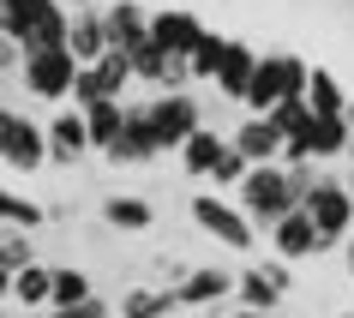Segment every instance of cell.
<instances>
[{
	"instance_id": "cell-14",
	"label": "cell",
	"mask_w": 354,
	"mask_h": 318,
	"mask_svg": "<svg viewBox=\"0 0 354 318\" xmlns=\"http://www.w3.org/2000/svg\"><path fill=\"white\" fill-rule=\"evenodd\" d=\"M78 55V66H96V60L109 55L114 42H109V6H78L73 12V42H66Z\"/></svg>"
},
{
	"instance_id": "cell-32",
	"label": "cell",
	"mask_w": 354,
	"mask_h": 318,
	"mask_svg": "<svg viewBox=\"0 0 354 318\" xmlns=\"http://www.w3.org/2000/svg\"><path fill=\"white\" fill-rule=\"evenodd\" d=\"M37 318H109V306L91 294L84 306H48V312H37Z\"/></svg>"
},
{
	"instance_id": "cell-28",
	"label": "cell",
	"mask_w": 354,
	"mask_h": 318,
	"mask_svg": "<svg viewBox=\"0 0 354 318\" xmlns=\"http://www.w3.org/2000/svg\"><path fill=\"white\" fill-rule=\"evenodd\" d=\"M91 288V270H73V264H55V306H84Z\"/></svg>"
},
{
	"instance_id": "cell-18",
	"label": "cell",
	"mask_w": 354,
	"mask_h": 318,
	"mask_svg": "<svg viewBox=\"0 0 354 318\" xmlns=\"http://www.w3.org/2000/svg\"><path fill=\"white\" fill-rule=\"evenodd\" d=\"M223 150H228L223 132H216V127H198L187 144H180V169L198 174V180H210V174H216V162H223Z\"/></svg>"
},
{
	"instance_id": "cell-15",
	"label": "cell",
	"mask_w": 354,
	"mask_h": 318,
	"mask_svg": "<svg viewBox=\"0 0 354 318\" xmlns=\"http://www.w3.org/2000/svg\"><path fill=\"white\" fill-rule=\"evenodd\" d=\"M259 48L252 42H241V37H228V55H223V66H216V91L228 96V102H246V91H252V73H259Z\"/></svg>"
},
{
	"instance_id": "cell-22",
	"label": "cell",
	"mask_w": 354,
	"mask_h": 318,
	"mask_svg": "<svg viewBox=\"0 0 354 318\" xmlns=\"http://www.w3.org/2000/svg\"><path fill=\"white\" fill-rule=\"evenodd\" d=\"M348 114H318L313 120V132H306V138H313V162H330V156H348Z\"/></svg>"
},
{
	"instance_id": "cell-24",
	"label": "cell",
	"mask_w": 354,
	"mask_h": 318,
	"mask_svg": "<svg viewBox=\"0 0 354 318\" xmlns=\"http://www.w3.org/2000/svg\"><path fill=\"white\" fill-rule=\"evenodd\" d=\"M306 102H313L318 114H348V91H342V78L330 73V66H313V84H306Z\"/></svg>"
},
{
	"instance_id": "cell-35",
	"label": "cell",
	"mask_w": 354,
	"mask_h": 318,
	"mask_svg": "<svg viewBox=\"0 0 354 318\" xmlns=\"http://www.w3.org/2000/svg\"><path fill=\"white\" fill-rule=\"evenodd\" d=\"M66 6H96V0H66Z\"/></svg>"
},
{
	"instance_id": "cell-12",
	"label": "cell",
	"mask_w": 354,
	"mask_h": 318,
	"mask_svg": "<svg viewBox=\"0 0 354 318\" xmlns=\"http://www.w3.org/2000/svg\"><path fill=\"white\" fill-rule=\"evenodd\" d=\"M228 138H234V150H241L252 169H259V162H282V144H288V138H282V127L270 120V114H246Z\"/></svg>"
},
{
	"instance_id": "cell-7",
	"label": "cell",
	"mask_w": 354,
	"mask_h": 318,
	"mask_svg": "<svg viewBox=\"0 0 354 318\" xmlns=\"http://www.w3.org/2000/svg\"><path fill=\"white\" fill-rule=\"evenodd\" d=\"M306 216L318 223V234H324V246H342L354 234V192H348V180H318V192L306 198Z\"/></svg>"
},
{
	"instance_id": "cell-26",
	"label": "cell",
	"mask_w": 354,
	"mask_h": 318,
	"mask_svg": "<svg viewBox=\"0 0 354 318\" xmlns=\"http://www.w3.org/2000/svg\"><path fill=\"white\" fill-rule=\"evenodd\" d=\"M223 55H228V37H223V30H205V42H198V48L187 55V73H192V78H210V84H216V66H223Z\"/></svg>"
},
{
	"instance_id": "cell-31",
	"label": "cell",
	"mask_w": 354,
	"mask_h": 318,
	"mask_svg": "<svg viewBox=\"0 0 354 318\" xmlns=\"http://www.w3.org/2000/svg\"><path fill=\"white\" fill-rule=\"evenodd\" d=\"M246 174H252V162H246L241 150H234V138H228V150H223V162H216V174H210V187H216V192H228V187H241Z\"/></svg>"
},
{
	"instance_id": "cell-13",
	"label": "cell",
	"mask_w": 354,
	"mask_h": 318,
	"mask_svg": "<svg viewBox=\"0 0 354 318\" xmlns=\"http://www.w3.org/2000/svg\"><path fill=\"white\" fill-rule=\"evenodd\" d=\"M295 288V277L282 270V264H246L241 270V306H252V312H277V300Z\"/></svg>"
},
{
	"instance_id": "cell-21",
	"label": "cell",
	"mask_w": 354,
	"mask_h": 318,
	"mask_svg": "<svg viewBox=\"0 0 354 318\" xmlns=\"http://www.w3.org/2000/svg\"><path fill=\"white\" fill-rule=\"evenodd\" d=\"M102 223H109L114 234H145V228L156 223V210H150V198H127V192H114V198H102Z\"/></svg>"
},
{
	"instance_id": "cell-2",
	"label": "cell",
	"mask_w": 354,
	"mask_h": 318,
	"mask_svg": "<svg viewBox=\"0 0 354 318\" xmlns=\"http://www.w3.org/2000/svg\"><path fill=\"white\" fill-rule=\"evenodd\" d=\"M306 84H313V66L300 55H264L252 73V91H246V114H270L288 96H306Z\"/></svg>"
},
{
	"instance_id": "cell-8",
	"label": "cell",
	"mask_w": 354,
	"mask_h": 318,
	"mask_svg": "<svg viewBox=\"0 0 354 318\" xmlns=\"http://www.w3.org/2000/svg\"><path fill=\"white\" fill-rule=\"evenodd\" d=\"M234 288H241L234 270H223V264H192L187 277L174 282V300H180V312H187V306H223Z\"/></svg>"
},
{
	"instance_id": "cell-34",
	"label": "cell",
	"mask_w": 354,
	"mask_h": 318,
	"mask_svg": "<svg viewBox=\"0 0 354 318\" xmlns=\"http://www.w3.org/2000/svg\"><path fill=\"white\" fill-rule=\"evenodd\" d=\"M348 127H354V109H348ZM348 156H354V132H348Z\"/></svg>"
},
{
	"instance_id": "cell-30",
	"label": "cell",
	"mask_w": 354,
	"mask_h": 318,
	"mask_svg": "<svg viewBox=\"0 0 354 318\" xmlns=\"http://www.w3.org/2000/svg\"><path fill=\"white\" fill-rule=\"evenodd\" d=\"M0 264H6V282L37 264V252H30V234H24V228H6V241H0Z\"/></svg>"
},
{
	"instance_id": "cell-9",
	"label": "cell",
	"mask_w": 354,
	"mask_h": 318,
	"mask_svg": "<svg viewBox=\"0 0 354 318\" xmlns=\"http://www.w3.org/2000/svg\"><path fill=\"white\" fill-rule=\"evenodd\" d=\"M91 150L96 144H91V127H84V109L66 102V109L48 120V156H55V169H78Z\"/></svg>"
},
{
	"instance_id": "cell-4",
	"label": "cell",
	"mask_w": 354,
	"mask_h": 318,
	"mask_svg": "<svg viewBox=\"0 0 354 318\" xmlns=\"http://www.w3.org/2000/svg\"><path fill=\"white\" fill-rule=\"evenodd\" d=\"M0 162L12 174L48 169V162H55V156H48V120H30V114L6 109L0 114Z\"/></svg>"
},
{
	"instance_id": "cell-36",
	"label": "cell",
	"mask_w": 354,
	"mask_h": 318,
	"mask_svg": "<svg viewBox=\"0 0 354 318\" xmlns=\"http://www.w3.org/2000/svg\"><path fill=\"white\" fill-rule=\"evenodd\" d=\"M348 192H354V174H348Z\"/></svg>"
},
{
	"instance_id": "cell-19",
	"label": "cell",
	"mask_w": 354,
	"mask_h": 318,
	"mask_svg": "<svg viewBox=\"0 0 354 318\" xmlns=\"http://www.w3.org/2000/svg\"><path fill=\"white\" fill-rule=\"evenodd\" d=\"M127 120H132V109H127V102H91V109H84L91 144L102 150V156H109V150L120 144V138H127Z\"/></svg>"
},
{
	"instance_id": "cell-20",
	"label": "cell",
	"mask_w": 354,
	"mask_h": 318,
	"mask_svg": "<svg viewBox=\"0 0 354 318\" xmlns=\"http://www.w3.org/2000/svg\"><path fill=\"white\" fill-rule=\"evenodd\" d=\"M6 288H12V300H19L24 312H48V306H55V264H30V270H19Z\"/></svg>"
},
{
	"instance_id": "cell-11",
	"label": "cell",
	"mask_w": 354,
	"mask_h": 318,
	"mask_svg": "<svg viewBox=\"0 0 354 318\" xmlns=\"http://www.w3.org/2000/svg\"><path fill=\"white\" fill-rule=\"evenodd\" d=\"M270 246H277V259H282V264H300V259L330 252V246H324V234H318V223L306 216V210H288V216L270 228Z\"/></svg>"
},
{
	"instance_id": "cell-10",
	"label": "cell",
	"mask_w": 354,
	"mask_h": 318,
	"mask_svg": "<svg viewBox=\"0 0 354 318\" xmlns=\"http://www.w3.org/2000/svg\"><path fill=\"white\" fill-rule=\"evenodd\" d=\"M150 42L187 60L192 48L205 42V19H198V12H187V6H162V12H150Z\"/></svg>"
},
{
	"instance_id": "cell-27",
	"label": "cell",
	"mask_w": 354,
	"mask_h": 318,
	"mask_svg": "<svg viewBox=\"0 0 354 318\" xmlns=\"http://www.w3.org/2000/svg\"><path fill=\"white\" fill-rule=\"evenodd\" d=\"M0 210H6V228H24V234H37V228L48 223V205L24 198V192H6V198H0Z\"/></svg>"
},
{
	"instance_id": "cell-1",
	"label": "cell",
	"mask_w": 354,
	"mask_h": 318,
	"mask_svg": "<svg viewBox=\"0 0 354 318\" xmlns=\"http://www.w3.org/2000/svg\"><path fill=\"white\" fill-rule=\"evenodd\" d=\"M234 192H241V210H246V216H252L259 228H277L288 210H300L295 180H288V169H282V162H259V169L246 174Z\"/></svg>"
},
{
	"instance_id": "cell-3",
	"label": "cell",
	"mask_w": 354,
	"mask_h": 318,
	"mask_svg": "<svg viewBox=\"0 0 354 318\" xmlns=\"http://www.w3.org/2000/svg\"><path fill=\"white\" fill-rule=\"evenodd\" d=\"M78 55L73 48H24V91L37 102H73V84H78Z\"/></svg>"
},
{
	"instance_id": "cell-5",
	"label": "cell",
	"mask_w": 354,
	"mask_h": 318,
	"mask_svg": "<svg viewBox=\"0 0 354 318\" xmlns=\"http://www.w3.org/2000/svg\"><path fill=\"white\" fill-rule=\"evenodd\" d=\"M187 210H192V223L205 228L210 241H223L228 252H252V246H259V223H252L241 205H228L223 192H198Z\"/></svg>"
},
{
	"instance_id": "cell-33",
	"label": "cell",
	"mask_w": 354,
	"mask_h": 318,
	"mask_svg": "<svg viewBox=\"0 0 354 318\" xmlns=\"http://www.w3.org/2000/svg\"><path fill=\"white\" fill-rule=\"evenodd\" d=\"M234 318H270V312H252V306H241V312H234Z\"/></svg>"
},
{
	"instance_id": "cell-17",
	"label": "cell",
	"mask_w": 354,
	"mask_h": 318,
	"mask_svg": "<svg viewBox=\"0 0 354 318\" xmlns=\"http://www.w3.org/2000/svg\"><path fill=\"white\" fill-rule=\"evenodd\" d=\"M150 156H162V138H156V127H150V109H132L127 138L109 150V162H150Z\"/></svg>"
},
{
	"instance_id": "cell-6",
	"label": "cell",
	"mask_w": 354,
	"mask_h": 318,
	"mask_svg": "<svg viewBox=\"0 0 354 318\" xmlns=\"http://www.w3.org/2000/svg\"><path fill=\"white\" fill-rule=\"evenodd\" d=\"M145 109H150V127L162 138V150H180L192 132L205 127V109H198L192 91H156V102H145Z\"/></svg>"
},
{
	"instance_id": "cell-16",
	"label": "cell",
	"mask_w": 354,
	"mask_h": 318,
	"mask_svg": "<svg viewBox=\"0 0 354 318\" xmlns=\"http://www.w3.org/2000/svg\"><path fill=\"white\" fill-rule=\"evenodd\" d=\"M109 42H114V48H127V55L150 42V12L138 6V0H114V6H109Z\"/></svg>"
},
{
	"instance_id": "cell-29",
	"label": "cell",
	"mask_w": 354,
	"mask_h": 318,
	"mask_svg": "<svg viewBox=\"0 0 354 318\" xmlns=\"http://www.w3.org/2000/svg\"><path fill=\"white\" fill-rule=\"evenodd\" d=\"M37 6H42V0H0V37L24 42V37H30V19H37Z\"/></svg>"
},
{
	"instance_id": "cell-23",
	"label": "cell",
	"mask_w": 354,
	"mask_h": 318,
	"mask_svg": "<svg viewBox=\"0 0 354 318\" xmlns=\"http://www.w3.org/2000/svg\"><path fill=\"white\" fill-rule=\"evenodd\" d=\"M174 312H180L174 288H127V300H120V318H174Z\"/></svg>"
},
{
	"instance_id": "cell-37",
	"label": "cell",
	"mask_w": 354,
	"mask_h": 318,
	"mask_svg": "<svg viewBox=\"0 0 354 318\" xmlns=\"http://www.w3.org/2000/svg\"><path fill=\"white\" fill-rule=\"evenodd\" d=\"M342 318H354V312H342Z\"/></svg>"
},
{
	"instance_id": "cell-25",
	"label": "cell",
	"mask_w": 354,
	"mask_h": 318,
	"mask_svg": "<svg viewBox=\"0 0 354 318\" xmlns=\"http://www.w3.org/2000/svg\"><path fill=\"white\" fill-rule=\"evenodd\" d=\"M270 120L282 127V138H306V132H313V120H318V109L306 102V96H288V102H277V109H270Z\"/></svg>"
}]
</instances>
